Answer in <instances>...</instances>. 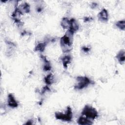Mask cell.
Masks as SVG:
<instances>
[{"instance_id": "cell-1", "label": "cell", "mask_w": 125, "mask_h": 125, "mask_svg": "<svg viewBox=\"0 0 125 125\" xmlns=\"http://www.w3.org/2000/svg\"><path fill=\"white\" fill-rule=\"evenodd\" d=\"M73 34L74 33L68 30L65 34L61 38L60 43L63 52H67L70 51V48L72 47Z\"/></svg>"}, {"instance_id": "cell-2", "label": "cell", "mask_w": 125, "mask_h": 125, "mask_svg": "<svg viewBox=\"0 0 125 125\" xmlns=\"http://www.w3.org/2000/svg\"><path fill=\"white\" fill-rule=\"evenodd\" d=\"M82 114L92 120H94L98 116V112L96 109L88 105H85L82 112Z\"/></svg>"}, {"instance_id": "cell-3", "label": "cell", "mask_w": 125, "mask_h": 125, "mask_svg": "<svg viewBox=\"0 0 125 125\" xmlns=\"http://www.w3.org/2000/svg\"><path fill=\"white\" fill-rule=\"evenodd\" d=\"M55 116L57 120H62L64 122H70L72 119V112L71 108L68 106L65 114L62 112H57L55 113Z\"/></svg>"}, {"instance_id": "cell-4", "label": "cell", "mask_w": 125, "mask_h": 125, "mask_svg": "<svg viewBox=\"0 0 125 125\" xmlns=\"http://www.w3.org/2000/svg\"><path fill=\"white\" fill-rule=\"evenodd\" d=\"M77 82L74 85L75 89H82L87 87L91 83V81L86 77L80 76L76 78Z\"/></svg>"}, {"instance_id": "cell-5", "label": "cell", "mask_w": 125, "mask_h": 125, "mask_svg": "<svg viewBox=\"0 0 125 125\" xmlns=\"http://www.w3.org/2000/svg\"><path fill=\"white\" fill-rule=\"evenodd\" d=\"M8 105L12 108H16L18 106V103L12 94H9L8 96Z\"/></svg>"}, {"instance_id": "cell-6", "label": "cell", "mask_w": 125, "mask_h": 125, "mask_svg": "<svg viewBox=\"0 0 125 125\" xmlns=\"http://www.w3.org/2000/svg\"><path fill=\"white\" fill-rule=\"evenodd\" d=\"M98 19L100 21L103 22H106L108 19V15L107 10L105 9H103L98 15Z\"/></svg>"}, {"instance_id": "cell-7", "label": "cell", "mask_w": 125, "mask_h": 125, "mask_svg": "<svg viewBox=\"0 0 125 125\" xmlns=\"http://www.w3.org/2000/svg\"><path fill=\"white\" fill-rule=\"evenodd\" d=\"M78 29L79 24L76 20L74 19H71L70 20V25L68 30L74 33V32H76Z\"/></svg>"}, {"instance_id": "cell-8", "label": "cell", "mask_w": 125, "mask_h": 125, "mask_svg": "<svg viewBox=\"0 0 125 125\" xmlns=\"http://www.w3.org/2000/svg\"><path fill=\"white\" fill-rule=\"evenodd\" d=\"M77 123L79 125H90L93 124V123L88 119V118L86 117H84L83 116H80L78 120Z\"/></svg>"}, {"instance_id": "cell-9", "label": "cell", "mask_w": 125, "mask_h": 125, "mask_svg": "<svg viewBox=\"0 0 125 125\" xmlns=\"http://www.w3.org/2000/svg\"><path fill=\"white\" fill-rule=\"evenodd\" d=\"M71 60V57L69 55H65L62 59V64L65 68H67V64L70 63Z\"/></svg>"}, {"instance_id": "cell-10", "label": "cell", "mask_w": 125, "mask_h": 125, "mask_svg": "<svg viewBox=\"0 0 125 125\" xmlns=\"http://www.w3.org/2000/svg\"><path fill=\"white\" fill-rule=\"evenodd\" d=\"M116 58L120 63H123L125 62V51L122 50L119 52L116 56Z\"/></svg>"}, {"instance_id": "cell-11", "label": "cell", "mask_w": 125, "mask_h": 125, "mask_svg": "<svg viewBox=\"0 0 125 125\" xmlns=\"http://www.w3.org/2000/svg\"><path fill=\"white\" fill-rule=\"evenodd\" d=\"M61 24L63 28L69 29L70 25V20H68L66 18H63L61 21Z\"/></svg>"}, {"instance_id": "cell-12", "label": "cell", "mask_w": 125, "mask_h": 125, "mask_svg": "<svg viewBox=\"0 0 125 125\" xmlns=\"http://www.w3.org/2000/svg\"><path fill=\"white\" fill-rule=\"evenodd\" d=\"M44 81L46 84L50 85L52 84L54 81V76L52 74H49L44 78Z\"/></svg>"}, {"instance_id": "cell-13", "label": "cell", "mask_w": 125, "mask_h": 125, "mask_svg": "<svg viewBox=\"0 0 125 125\" xmlns=\"http://www.w3.org/2000/svg\"><path fill=\"white\" fill-rule=\"evenodd\" d=\"M47 44L46 42H42V43H38L37 46L35 48V50L36 51H40V52H42L44 50L45 46Z\"/></svg>"}, {"instance_id": "cell-14", "label": "cell", "mask_w": 125, "mask_h": 125, "mask_svg": "<svg viewBox=\"0 0 125 125\" xmlns=\"http://www.w3.org/2000/svg\"><path fill=\"white\" fill-rule=\"evenodd\" d=\"M21 9H19L20 11L22 13V12H24L25 13H28L30 11V6L29 5L25 3L22 5H21Z\"/></svg>"}, {"instance_id": "cell-15", "label": "cell", "mask_w": 125, "mask_h": 125, "mask_svg": "<svg viewBox=\"0 0 125 125\" xmlns=\"http://www.w3.org/2000/svg\"><path fill=\"white\" fill-rule=\"evenodd\" d=\"M116 25L119 29H120L122 30H125V20L119 21H117L116 23Z\"/></svg>"}, {"instance_id": "cell-16", "label": "cell", "mask_w": 125, "mask_h": 125, "mask_svg": "<svg viewBox=\"0 0 125 125\" xmlns=\"http://www.w3.org/2000/svg\"><path fill=\"white\" fill-rule=\"evenodd\" d=\"M83 51L84 52H88V51H89L90 48H88V47H83Z\"/></svg>"}, {"instance_id": "cell-17", "label": "cell", "mask_w": 125, "mask_h": 125, "mask_svg": "<svg viewBox=\"0 0 125 125\" xmlns=\"http://www.w3.org/2000/svg\"><path fill=\"white\" fill-rule=\"evenodd\" d=\"M32 122H33V121H32L31 120H30L27 121L25 124V125H31V124H33Z\"/></svg>"}]
</instances>
